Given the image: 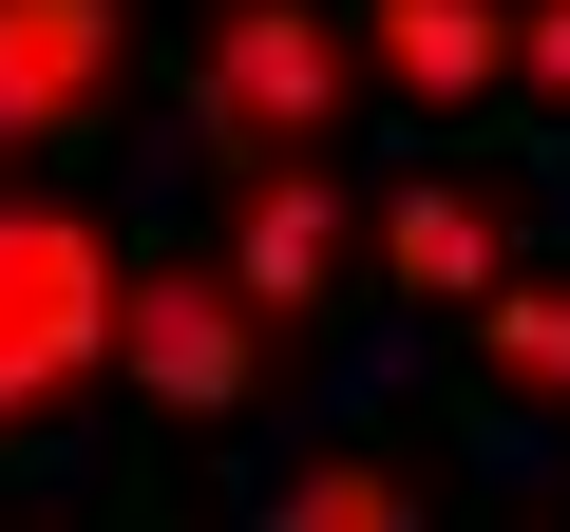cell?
<instances>
[{"label": "cell", "mask_w": 570, "mask_h": 532, "mask_svg": "<svg viewBox=\"0 0 570 532\" xmlns=\"http://www.w3.org/2000/svg\"><path fill=\"white\" fill-rule=\"evenodd\" d=\"M475 381H494V418H570V266H494L475 286Z\"/></svg>", "instance_id": "8"}, {"label": "cell", "mask_w": 570, "mask_h": 532, "mask_svg": "<svg viewBox=\"0 0 570 532\" xmlns=\"http://www.w3.org/2000/svg\"><path fill=\"white\" fill-rule=\"evenodd\" d=\"M513 96L570 115V0H513Z\"/></svg>", "instance_id": "10"}, {"label": "cell", "mask_w": 570, "mask_h": 532, "mask_svg": "<svg viewBox=\"0 0 570 532\" xmlns=\"http://www.w3.org/2000/svg\"><path fill=\"white\" fill-rule=\"evenodd\" d=\"M115 228L77 190H0V437H39L77 418V381L115 362Z\"/></svg>", "instance_id": "2"}, {"label": "cell", "mask_w": 570, "mask_h": 532, "mask_svg": "<svg viewBox=\"0 0 570 532\" xmlns=\"http://www.w3.org/2000/svg\"><path fill=\"white\" fill-rule=\"evenodd\" d=\"M134 77V0H0V152H77Z\"/></svg>", "instance_id": "5"}, {"label": "cell", "mask_w": 570, "mask_h": 532, "mask_svg": "<svg viewBox=\"0 0 570 532\" xmlns=\"http://www.w3.org/2000/svg\"><path fill=\"white\" fill-rule=\"evenodd\" d=\"M513 228H532V209H513V190H494V171H456V152H438V171H400V190H381V209H362V247H381V286H400V305H419V324H438V305H475V286H494V266H513Z\"/></svg>", "instance_id": "6"}, {"label": "cell", "mask_w": 570, "mask_h": 532, "mask_svg": "<svg viewBox=\"0 0 570 532\" xmlns=\"http://www.w3.org/2000/svg\"><path fill=\"white\" fill-rule=\"evenodd\" d=\"M343 247H362V190H343L324 152H266V171H228V286H247L285 343L343 305Z\"/></svg>", "instance_id": "4"}, {"label": "cell", "mask_w": 570, "mask_h": 532, "mask_svg": "<svg viewBox=\"0 0 570 532\" xmlns=\"http://www.w3.org/2000/svg\"><path fill=\"white\" fill-rule=\"evenodd\" d=\"M362 77H381L400 115L513 96V0H362Z\"/></svg>", "instance_id": "7"}, {"label": "cell", "mask_w": 570, "mask_h": 532, "mask_svg": "<svg viewBox=\"0 0 570 532\" xmlns=\"http://www.w3.org/2000/svg\"><path fill=\"white\" fill-rule=\"evenodd\" d=\"M438 475L400 456V437H343V456H305V475H285V532H400Z\"/></svg>", "instance_id": "9"}, {"label": "cell", "mask_w": 570, "mask_h": 532, "mask_svg": "<svg viewBox=\"0 0 570 532\" xmlns=\"http://www.w3.org/2000/svg\"><path fill=\"white\" fill-rule=\"evenodd\" d=\"M362 96H381V77H362V20H343V0H190V134H209L228 171L343 152Z\"/></svg>", "instance_id": "1"}, {"label": "cell", "mask_w": 570, "mask_h": 532, "mask_svg": "<svg viewBox=\"0 0 570 532\" xmlns=\"http://www.w3.org/2000/svg\"><path fill=\"white\" fill-rule=\"evenodd\" d=\"M115 362L153 381V418H190V437H228L266 381H285V324L228 286V266H134L115 286Z\"/></svg>", "instance_id": "3"}]
</instances>
